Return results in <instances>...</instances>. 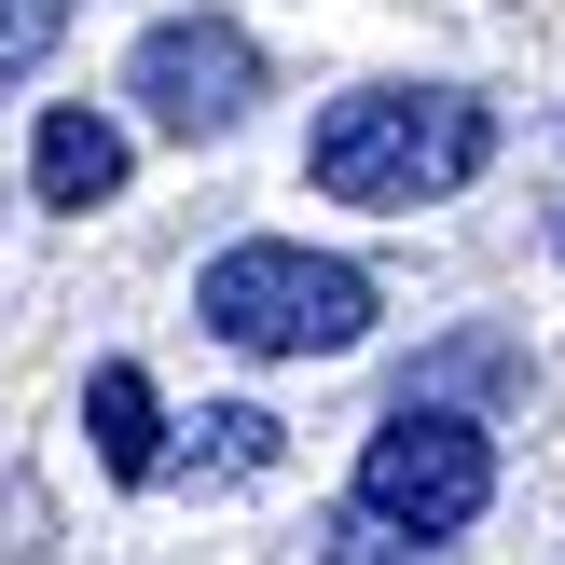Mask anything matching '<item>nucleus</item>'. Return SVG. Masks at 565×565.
<instances>
[{
    "label": "nucleus",
    "mask_w": 565,
    "mask_h": 565,
    "mask_svg": "<svg viewBox=\"0 0 565 565\" xmlns=\"http://www.w3.org/2000/svg\"><path fill=\"white\" fill-rule=\"evenodd\" d=\"M193 318L221 345H248V359H345L373 331V276L303 248V235H248V248H221L193 276Z\"/></svg>",
    "instance_id": "nucleus-2"
},
{
    "label": "nucleus",
    "mask_w": 565,
    "mask_h": 565,
    "mask_svg": "<svg viewBox=\"0 0 565 565\" xmlns=\"http://www.w3.org/2000/svg\"><path fill=\"white\" fill-rule=\"evenodd\" d=\"M125 97L152 110L166 138H235L248 110H263V42H248L235 14H166V28H138Z\"/></svg>",
    "instance_id": "nucleus-4"
},
{
    "label": "nucleus",
    "mask_w": 565,
    "mask_h": 565,
    "mask_svg": "<svg viewBox=\"0 0 565 565\" xmlns=\"http://www.w3.org/2000/svg\"><path fill=\"white\" fill-rule=\"evenodd\" d=\"M83 428H97V469H110V483H152V469H180V456H166L152 386H138V359H110V373L83 386Z\"/></svg>",
    "instance_id": "nucleus-6"
},
{
    "label": "nucleus",
    "mask_w": 565,
    "mask_h": 565,
    "mask_svg": "<svg viewBox=\"0 0 565 565\" xmlns=\"http://www.w3.org/2000/svg\"><path fill=\"white\" fill-rule=\"evenodd\" d=\"M180 469H193V483H248V469H276V414H248V401H221V414H193V441H180Z\"/></svg>",
    "instance_id": "nucleus-7"
},
{
    "label": "nucleus",
    "mask_w": 565,
    "mask_h": 565,
    "mask_svg": "<svg viewBox=\"0 0 565 565\" xmlns=\"http://www.w3.org/2000/svg\"><path fill=\"white\" fill-rule=\"evenodd\" d=\"M483 497H497V441L456 401H401L359 441V524L401 539V552H441L456 524H483Z\"/></svg>",
    "instance_id": "nucleus-3"
},
{
    "label": "nucleus",
    "mask_w": 565,
    "mask_h": 565,
    "mask_svg": "<svg viewBox=\"0 0 565 565\" xmlns=\"http://www.w3.org/2000/svg\"><path fill=\"white\" fill-rule=\"evenodd\" d=\"M55 28H70V0H0V83H28L55 55Z\"/></svg>",
    "instance_id": "nucleus-8"
},
{
    "label": "nucleus",
    "mask_w": 565,
    "mask_h": 565,
    "mask_svg": "<svg viewBox=\"0 0 565 565\" xmlns=\"http://www.w3.org/2000/svg\"><path fill=\"white\" fill-rule=\"evenodd\" d=\"M28 180H42V207H110V193H125V125H110V110H42Z\"/></svg>",
    "instance_id": "nucleus-5"
},
{
    "label": "nucleus",
    "mask_w": 565,
    "mask_h": 565,
    "mask_svg": "<svg viewBox=\"0 0 565 565\" xmlns=\"http://www.w3.org/2000/svg\"><path fill=\"white\" fill-rule=\"evenodd\" d=\"M497 152V110L456 97V83H359V97L318 110V193L331 207H441V193H469Z\"/></svg>",
    "instance_id": "nucleus-1"
}]
</instances>
